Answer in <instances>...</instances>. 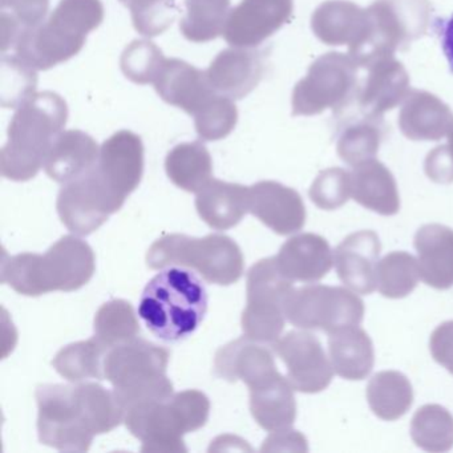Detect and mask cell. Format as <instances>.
<instances>
[{
    "label": "cell",
    "instance_id": "obj_24",
    "mask_svg": "<svg viewBox=\"0 0 453 453\" xmlns=\"http://www.w3.org/2000/svg\"><path fill=\"white\" fill-rule=\"evenodd\" d=\"M275 259L285 277L304 283L322 280L334 264L327 241L314 233H303L286 241Z\"/></svg>",
    "mask_w": 453,
    "mask_h": 453
},
{
    "label": "cell",
    "instance_id": "obj_4",
    "mask_svg": "<svg viewBox=\"0 0 453 453\" xmlns=\"http://www.w3.org/2000/svg\"><path fill=\"white\" fill-rule=\"evenodd\" d=\"M104 19L100 0H60L47 22L25 31L15 43V57L35 71H46L78 55L87 35Z\"/></svg>",
    "mask_w": 453,
    "mask_h": 453
},
{
    "label": "cell",
    "instance_id": "obj_13",
    "mask_svg": "<svg viewBox=\"0 0 453 453\" xmlns=\"http://www.w3.org/2000/svg\"><path fill=\"white\" fill-rule=\"evenodd\" d=\"M126 196L116 192L99 168L65 184L58 196L57 209L65 226L73 234H92L123 208Z\"/></svg>",
    "mask_w": 453,
    "mask_h": 453
},
{
    "label": "cell",
    "instance_id": "obj_5",
    "mask_svg": "<svg viewBox=\"0 0 453 453\" xmlns=\"http://www.w3.org/2000/svg\"><path fill=\"white\" fill-rule=\"evenodd\" d=\"M169 357L168 349L142 338L108 349L104 376L112 384L124 412L173 396V384L166 376Z\"/></svg>",
    "mask_w": 453,
    "mask_h": 453
},
{
    "label": "cell",
    "instance_id": "obj_39",
    "mask_svg": "<svg viewBox=\"0 0 453 453\" xmlns=\"http://www.w3.org/2000/svg\"><path fill=\"white\" fill-rule=\"evenodd\" d=\"M420 278L415 257L405 251H392L378 264L376 288L386 298H404L415 290Z\"/></svg>",
    "mask_w": 453,
    "mask_h": 453
},
{
    "label": "cell",
    "instance_id": "obj_48",
    "mask_svg": "<svg viewBox=\"0 0 453 453\" xmlns=\"http://www.w3.org/2000/svg\"><path fill=\"white\" fill-rule=\"evenodd\" d=\"M437 31L441 39L442 52L449 63L450 71L453 73V15L445 20H437Z\"/></svg>",
    "mask_w": 453,
    "mask_h": 453
},
{
    "label": "cell",
    "instance_id": "obj_41",
    "mask_svg": "<svg viewBox=\"0 0 453 453\" xmlns=\"http://www.w3.org/2000/svg\"><path fill=\"white\" fill-rule=\"evenodd\" d=\"M237 119V107L233 100L216 94L196 113V131L205 142H219L232 134Z\"/></svg>",
    "mask_w": 453,
    "mask_h": 453
},
{
    "label": "cell",
    "instance_id": "obj_27",
    "mask_svg": "<svg viewBox=\"0 0 453 453\" xmlns=\"http://www.w3.org/2000/svg\"><path fill=\"white\" fill-rule=\"evenodd\" d=\"M351 176V197L363 208L380 216H395L400 211L396 180L380 161L370 160L354 166Z\"/></svg>",
    "mask_w": 453,
    "mask_h": 453
},
{
    "label": "cell",
    "instance_id": "obj_15",
    "mask_svg": "<svg viewBox=\"0 0 453 453\" xmlns=\"http://www.w3.org/2000/svg\"><path fill=\"white\" fill-rule=\"evenodd\" d=\"M359 86L355 103L362 118L381 120L384 113L404 102L410 94V75L395 57L381 58L359 67Z\"/></svg>",
    "mask_w": 453,
    "mask_h": 453
},
{
    "label": "cell",
    "instance_id": "obj_33",
    "mask_svg": "<svg viewBox=\"0 0 453 453\" xmlns=\"http://www.w3.org/2000/svg\"><path fill=\"white\" fill-rule=\"evenodd\" d=\"M371 411L381 420L403 418L413 403L412 384L399 371H381L372 376L367 386Z\"/></svg>",
    "mask_w": 453,
    "mask_h": 453
},
{
    "label": "cell",
    "instance_id": "obj_32",
    "mask_svg": "<svg viewBox=\"0 0 453 453\" xmlns=\"http://www.w3.org/2000/svg\"><path fill=\"white\" fill-rule=\"evenodd\" d=\"M165 169L176 187L197 193L211 181L213 161L205 145L198 142H184L168 153Z\"/></svg>",
    "mask_w": 453,
    "mask_h": 453
},
{
    "label": "cell",
    "instance_id": "obj_14",
    "mask_svg": "<svg viewBox=\"0 0 453 453\" xmlns=\"http://www.w3.org/2000/svg\"><path fill=\"white\" fill-rule=\"evenodd\" d=\"M273 347L285 363L288 380L296 391L318 394L330 386L334 368L317 336L306 331H290Z\"/></svg>",
    "mask_w": 453,
    "mask_h": 453
},
{
    "label": "cell",
    "instance_id": "obj_8",
    "mask_svg": "<svg viewBox=\"0 0 453 453\" xmlns=\"http://www.w3.org/2000/svg\"><path fill=\"white\" fill-rule=\"evenodd\" d=\"M150 269L168 266L189 267L206 282L229 286L242 277L243 254L235 241L227 235L209 234L203 238L168 234L150 246L147 254Z\"/></svg>",
    "mask_w": 453,
    "mask_h": 453
},
{
    "label": "cell",
    "instance_id": "obj_45",
    "mask_svg": "<svg viewBox=\"0 0 453 453\" xmlns=\"http://www.w3.org/2000/svg\"><path fill=\"white\" fill-rule=\"evenodd\" d=\"M429 349L434 359L453 375V320L442 323L432 333Z\"/></svg>",
    "mask_w": 453,
    "mask_h": 453
},
{
    "label": "cell",
    "instance_id": "obj_7",
    "mask_svg": "<svg viewBox=\"0 0 453 453\" xmlns=\"http://www.w3.org/2000/svg\"><path fill=\"white\" fill-rule=\"evenodd\" d=\"M365 10V27L349 47V57L359 67L404 51L423 38L431 25L429 0H375Z\"/></svg>",
    "mask_w": 453,
    "mask_h": 453
},
{
    "label": "cell",
    "instance_id": "obj_3",
    "mask_svg": "<svg viewBox=\"0 0 453 453\" xmlns=\"http://www.w3.org/2000/svg\"><path fill=\"white\" fill-rule=\"evenodd\" d=\"M95 254L86 241L65 235L46 254L23 253L9 257L4 280L22 296H39L52 291L79 290L92 280Z\"/></svg>",
    "mask_w": 453,
    "mask_h": 453
},
{
    "label": "cell",
    "instance_id": "obj_36",
    "mask_svg": "<svg viewBox=\"0 0 453 453\" xmlns=\"http://www.w3.org/2000/svg\"><path fill=\"white\" fill-rule=\"evenodd\" d=\"M413 442L426 452H447L453 448V416L439 404L418 408L411 421Z\"/></svg>",
    "mask_w": 453,
    "mask_h": 453
},
{
    "label": "cell",
    "instance_id": "obj_38",
    "mask_svg": "<svg viewBox=\"0 0 453 453\" xmlns=\"http://www.w3.org/2000/svg\"><path fill=\"white\" fill-rule=\"evenodd\" d=\"M383 137V121L376 119H357L343 129L339 136L336 150L339 157L354 168L375 158Z\"/></svg>",
    "mask_w": 453,
    "mask_h": 453
},
{
    "label": "cell",
    "instance_id": "obj_30",
    "mask_svg": "<svg viewBox=\"0 0 453 453\" xmlns=\"http://www.w3.org/2000/svg\"><path fill=\"white\" fill-rule=\"evenodd\" d=\"M328 352L334 372L347 380L367 378L375 363L372 341L359 326L330 334Z\"/></svg>",
    "mask_w": 453,
    "mask_h": 453
},
{
    "label": "cell",
    "instance_id": "obj_31",
    "mask_svg": "<svg viewBox=\"0 0 453 453\" xmlns=\"http://www.w3.org/2000/svg\"><path fill=\"white\" fill-rule=\"evenodd\" d=\"M365 10L349 0H328L311 18L315 36L328 46H352L365 27Z\"/></svg>",
    "mask_w": 453,
    "mask_h": 453
},
{
    "label": "cell",
    "instance_id": "obj_22",
    "mask_svg": "<svg viewBox=\"0 0 453 453\" xmlns=\"http://www.w3.org/2000/svg\"><path fill=\"white\" fill-rule=\"evenodd\" d=\"M155 88L164 102L193 116L217 94L206 73L179 59L165 60Z\"/></svg>",
    "mask_w": 453,
    "mask_h": 453
},
{
    "label": "cell",
    "instance_id": "obj_12",
    "mask_svg": "<svg viewBox=\"0 0 453 453\" xmlns=\"http://www.w3.org/2000/svg\"><path fill=\"white\" fill-rule=\"evenodd\" d=\"M42 444L65 452H87L95 434L75 386L43 384L35 392Z\"/></svg>",
    "mask_w": 453,
    "mask_h": 453
},
{
    "label": "cell",
    "instance_id": "obj_19",
    "mask_svg": "<svg viewBox=\"0 0 453 453\" xmlns=\"http://www.w3.org/2000/svg\"><path fill=\"white\" fill-rule=\"evenodd\" d=\"M214 372L225 380H242L249 388L278 375L272 351L248 336L221 347L214 357Z\"/></svg>",
    "mask_w": 453,
    "mask_h": 453
},
{
    "label": "cell",
    "instance_id": "obj_37",
    "mask_svg": "<svg viewBox=\"0 0 453 453\" xmlns=\"http://www.w3.org/2000/svg\"><path fill=\"white\" fill-rule=\"evenodd\" d=\"M95 336L108 349L136 338L139 320L134 306L124 299H112L100 307L95 317Z\"/></svg>",
    "mask_w": 453,
    "mask_h": 453
},
{
    "label": "cell",
    "instance_id": "obj_25",
    "mask_svg": "<svg viewBox=\"0 0 453 453\" xmlns=\"http://www.w3.org/2000/svg\"><path fill=\"white\" fill-rule=\"evenodd\" d=\"M420 277L436 290L453 288V229L440 224L424 225L413 240Z\"/></svg>",
    "mask_w": 453,
    "mask_h": 453
},
{
    "label": "cell",
    "instance_id": "obj_6",
    "mask_svg": "<svg viewBox=\"0 0 453 453\" xmlns=\"http://www.w3.org/2000/svg\"><path fill=\"white\" fill-rule=\"evenodd\" d=\"M209 413L208 396L197 389H187L165 402L129 408L124 423L134 437L142 440V452H187L182 436L203 428Z\"/></svg>",
    "mask_w": 453,
    "mask_h": 453
},
{
    "label": "cell",
    "instance_id": "obj_47",
    "mask_svg": "<svg viewBox=\"0 0 453 453\" xmlns=\"http://www.w3.org/2000/svg\"><path fill=\"white\" fill-rule=\"evenodd\" d=\"M307 449L309 448H307L306 437L299 434L298 431H293L290 428L275 431L274 434H270L265 440L261 448L262 452H266V450H301V452H306Z\"/></svg>",
    "mask_w": 453,
    "mask_h": 453
},
{
    "label": "cell",
    "instance_id": "obj_16",
    "mask_svg": "<svg viewBox=\"0 0 453 453\" xmlns=\"http://www.w3.org/2000/svg\"><path fill=\"white\" fill-rule=\"evenodd\" d=\"M293 0H242L230 12L224 38L233 47L259 46L290 20Z\"/></svg>",
    "mask_w": 453,
    "mask_h": 453
},
{
    "label": "cell",
    "instance_id": "obj_20",
    "mask_svg": "<svg viewBox=\"0 0 453 453\" xmlns=\"http://www.w3.org/2000/svg\"><path fill=\"white\" fill-rule=\"evenodd\" d=\"M261 52L245 47L224 50L211 63L206 75L217 94L232 100L242 99L257 88L264 76Z\"/></svg>",
    "mask_w": 453,
    "mask_h": 453
},
{
    "label": "cell",
    "instance_id": "obj_28",
    "mask_svg": "<svg viewBox=\"0 0 453 453\" xmlns=\"http://www.w3.org/2000/svg\"><path fill=\"white\" fill-rule=\"evenodd\" d=\"M196 209L211 229H232L249 211V188L211 179L197 192Z\"/></svg>",
    "mask_w": 453,
    "mask_h": 453
},
{
    "label": "cell",
    "instance_id": "obj_43",
    "mask_svg": "<svg viewBox=\"0 0 453 453\" xmlns=\"http://www.w3.org/2000/svg\"><path fill=\"white\" fill-rule=\"evenodd\" d=\"M131 10L132 22L139 34L144 36L165 33L177 15L176 0H120Z\"/></svg>",
    "mask_w": 453,
    "mask_h": 453
},
{
    "label": "cell",
    "instance_id": "obj_34",
    "mask_svg": "<svg viewBox=\"0 0 453 453\" xmlns=\"http://www.w3.org/2000/svg\"><path fill=\"white\" fill-rule=\"evenodd\" d=\"M107 347L94 336L88 341L68 344L58 352L52 360L57 372L67 380L81 383L87 379H99L104 376V359Z\"/></svg>",
    "mask_w": 453,
    "mask_h": 453
},
{
    "label": "cell",
    "instance_id": "obj_9",
    "mask_svg": "<svg viewBox=\"0 0 453 453\" xmlns=\"http://www.w3.org/2000/svg\"><path fill=\"white\" fill-rule=\"evenodd\" d=\"M360 68L349 55L328 52L318 58L293 92V115L343 112L357 99Z\"/></svg>",
    "mask_w": 453,
    "mask_h": 453
},
{
    "label": "cell",
    "instance_id": "obj_23",
    "mask_svg": "<svg viewBox=\"0 0 453 453\" xmlns=\"http://www.w3.org/2000/svg\"><path fill=\"white\" fill-rule=\"evenodd\" d=\"M399 127L413 142H439L453 134V112L434 95L411 89L403 102Z\"/></svg>",
    "mask_w": 453,
    "mask_h": 453
},
{
    "label": "cell",
    "instance_id": "obj_18",
    "mask_svg": "<svg viewBox=\"0 0 453 453\" xmlns=\"http://www.w3.org/2000/svg\"><path fill=\"white\" fill-rule=\"evenodd\" d=\"M380 250V240L372 230H360L344 238L334 253L339 280L354 293L372 294Z\"/></svg>",
    "mask_w": 453,
    "mask_h": 453
},
{
    "label": "cell",
    "instance_id": "obj_11",
    "mask_svg": "<svg viewBox=\"0 0 453 453\" xmlns=\"http://www.w3.org/2000/svg\"><path fill=\"white\" fill-rule=\"evenodd\" d=\"M286 319L302 330L328 335L357 327L365 318V303L349 288L310 285L293 288L285 302Z\"/></svg>",
    "mask_w": 453,
    "mask_h": 453
},
{
    "label": "cell",
    "instance_id": "obj_10",
    "mask_svg": "<svg viewBox=\"0 0 453 453\" xmlns=\"http://www.w3.org/2000/svg\"><path fill=\"white\" fill-rule=\"evenodd\" d=\"M293 288V280L282 274L275 257L251 266L241 319L248 338L262 344H274L280 338L286 322L285 302Z\"/></svg>",
    "mask_w": 453,
    "mask_h": 453
},
{
    "label": "cell",
    "instance_id": "obj_1",
    "mask_svg": "<svg viewBox=\"0 0 453 453\" xmlns=\"http://www.w3.org/2000/svg\"><path fill=\"white\" fill-rule=\"evenodd\" d=\"M67 118V103L55 92L31 95L19 104L9 127V142L0 153L4 177L12 181L34 179L44 166Z\"/></svg>",
    "mask_w": 453,
    "mask_h": 453
},
{
    "label": "cell",
    "instance_id": "obj_44",
    "mask_svg": "<svg viewBox=\"0 0 453 453\" xmlns=\"http://www.w3.org/2000/svg\"><path fill=\"white\" fill-rule=\"evenodd\" d=\"M310 198L323 211L342 208L351 197V176L342 168L320 172L310 188Z\"/></svg>",
    "mask_w": 453,
    "mask_h": 453
},
{
    "label": "cell",
    "instance_id": "obj_2",
    "mask_svg": "<svg viewBox=\"0 0 453 453\" xmlns=\"http://www.w3.org/2000/svg\"><path fill=\"white\" fill-rule=\"evenodd\" d=\"M208 303L203 280L182 266H171L145 286L139 315L156 338L176 343L200 327Z\"/></svg>",
    "mask_w": 453,
    "mask_h": 453
},
{
    "label": "cell",
    "instance_id": "obj_29",
    "mask_svg": "<svg viewBox=\"0 0 453 453\" xmlns=\"http://www.w3.org/2000/svg\"><path fill=\"white\" fill-rule=\"evenodd\" d=\"M250 389V411L261 428L275 432L290 428L296 418L294 388L285 376H273Z\"/></svg>",
    "mask_w": 453,
    "mask_h": 453
},
{
    "label": "cell",
    "instance_id": "obj_21",
    "mask_svg": "<svg viewBox=\"0 0 453 453\" xmlns=\"http://www.w3.org/2000/svg\"><path fill=\"white\" fill-rule=\"evenodd\" d=\"M97 168L105 181L123 196H129L144 173V145L134 132L120 131L100 148Z\"/></svg>",
    "mask_w": 453,
    "mask_h": 453
},
{
    "label": "cell",
    "instance_id": "obj_26",
    "mask_svg": "<svg viewBox=\"0 0 453 453\" xmlns=\"http://www.w3.org/2000/svg\"><path fill=\"white\" fill-rule=\"evenodd\" d=\"M100 150L97 142L81 131L62 132L55 140L44 161L50 179L67 184L97 165Z\"/></svg>",
    "mask_w": 453,
    "mask_h": 453
},
{
    "label": "cell",
    "instance_id": "obj_49",
    "mask_svg": "<svg viewBox=\"0 0 453 453\" xmlns=\"http://www.w3.org/2000/svg\"><path fill=\"white\" fill-rule=\"evenodd\" d=\"M448 148H449L450 153H452L453 156V134H449V137H448Z\"/></svg>",
    "mask_w": 453,
    "mask_h": 453
},
{
    "label": "cell",
    "instance_id": "obj_40",
    "mask_svg": "<svg viewBox=\"0 0 453 453\" xmlns=\"http://www.w3.org/2000/svg\"><path fill=\"white\" fill-rule=\"evenodd\" d=\"M0 28L2 51L15 46L25 31L44 22L49 12L50 0H0Z\"/></svg>",
    "mask_w": 453,
    "mask_h": 453
},
{
    "label": "cell",
    "instance_id": "obj_17",
    "mask_svg": "<svg viewBox=\"0 0 453 453\" xmlns=\"http://www.w3.org/2000/svg\"><path fill=\"white\" fill-rule=\"evenodd\" d=\"M249 211L280 235L303 229L306 208L296 190L275 181H259L249 187Z\"/></svg>",
    "mask_w": 453,
    "mask_h": 453
},
{
    "label": "cell",
    "instance_id": "obj_46",
    "mask_svg": "<svg viewBox=\"0 0 453 453\" xmlns=\"http://www.w3.org/2000/svg\"><path fill=\"white\" fill-rule=\"evenodd\" d=\"M424 171L426 176L437 184L453 182V156L448 145L434 148L428 153L424 164Z\"/></svg>",
    "mask_w": 453,
    "mask_h": 453
},
{
    "label": "cell",
    "instance_id": "obj_35",
    "mask_svg": "<svg viewBox=\"0 0 453 453\" xmlns=\"http://www.w3.org/2000/svg\"><path fill=\"white\" fill-rule=\"evenodd\" d=\"M180 30L193 43H206L222 35L229 18L230 0H185Z\"/></svg>",
    "mask_w": 453,
    "mask_h": 453
},
{
    "label": "cell",
    "instance_id": "obj_42",
    "mask_svg": "<svg viewBox=\"0 0 453 453\" xmlns=\"http://www.w3.org/2000/svg\"><path fill=\"white\" fill-rule=\"evenodd\" d=\"M161 50L150 41H134L121 55L124 75L136 84H155L165 63Z\"/></svg>",
    "mask_w": 453,
    "mask_h": 453
}]
</instances>
